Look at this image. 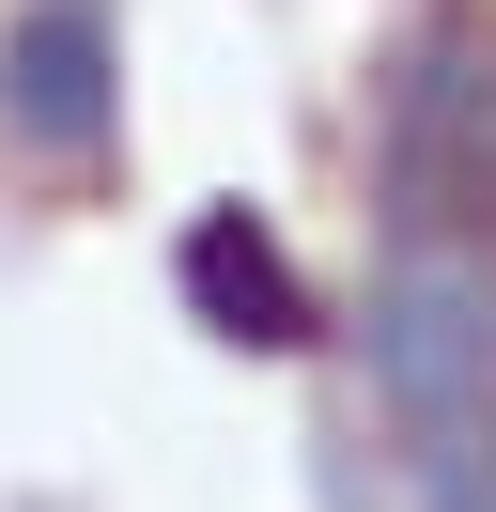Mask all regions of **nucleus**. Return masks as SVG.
<instances>
[{
  "label": "nucleus",
  "instance_id": "nucleus-1",
  "mask_svg": "<svg viewBox=\"0 0 496 512\" xmlns=\"http://www.w3.org/2000/svg\"><path fill=\"white\" fill-rule=\"evenodd\" d=\"M372 388L419 512H496V249H388L372 280Z\"/></svg>",
  "mask_w": 496,
  "mask_h": 512
},
{
  "label": "nucleus",
  "instance_id": "nucleus-2",
  "mask_svg": "<svg viewBox=\"0 0 496 512\" xmlns=\"http://www.w3.org/2000/svg\"><path fill=\"white\" fill-rule=\"evenodd\" d=\"M372 202L388 249H496V16L434 0L372 78Z\"/></svg>",
  "mask_w": 496,
  "mask_h": 512
},
{
  "label": "nucleus",
  "instance_id": "nucleus-3",
  "mask_svg": "<svg viewBox=\"0 0 496 512\" xmlns=\"http://www.w3.org/2000/svg\"><path fill=\"white\" fill-rule=\"evenodd\" d=\"M0 125L31 140V156H109L124 125V32L109 0H16V32H0Z\"/></svg>",
  "mask_w": 496,
  "mask_h": 512
},
{
  "label": "nucleus",
  "instance_id": "nucleus-4",
  "mask_svg": "<svg viewBox=\"0 0 496 512\" xmlns=\"http://www.w3.org/2000/svg\"><path fill=\"white\" fill-rule=\"evenodd\" d=\"M171 280H186V311H202L217 342H248V357H295L310 342V295H295V264H279V233L248 218V202H202V218H186Z\"/></svg>",
  "mask_w": 496,
  "mask_h": 512
}]
</instances>
